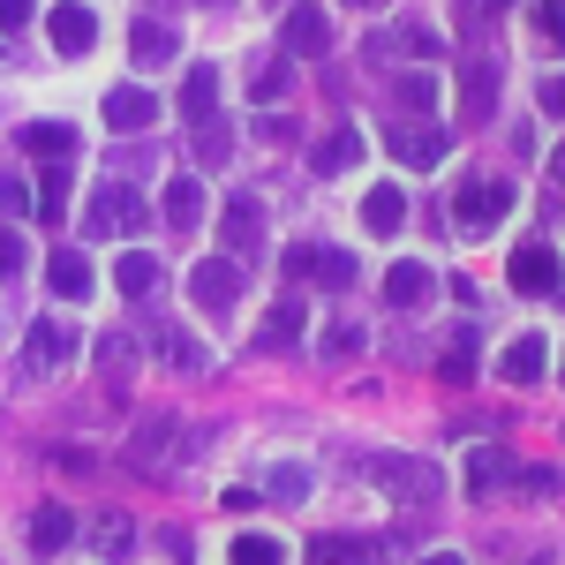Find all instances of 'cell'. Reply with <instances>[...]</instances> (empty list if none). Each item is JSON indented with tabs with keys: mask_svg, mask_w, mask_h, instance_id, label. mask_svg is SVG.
<instances>
[{
	"mask_svg": "<svg viewBox=\"0 0 565 565\" xmlns=\"http://www.w3.org/2000/svg\"><path fill=\"white\" fill-rule=\"evenodd\" d=\"M505 212H513V181H490V174H476V181H460V189H452V218H460L468 234L498 226Z\"/></svg>",
	"mask_w": 565,
	"mask_h": 565,
	"instance_id": "cell-1",
	"label": "cell"
},
{
	"mask_svg": "<svg viewBox=\"0 0 565 565\" xmlns=\"http://www.w3.org/2000/svg\"><path fill=\"white\" fill-rule=\"evenodd\" d=\"M287 279H309V287L348 295L354 279H362V264H354L348 249H317V242H302V249H287Z\"/></svg>",
	"mask_w": 565,
	"mask_h": 565,
	"instance_id": "cell-2",
	"label": "cell"
},
{
	"mask_svg": "<svg viewBox=\"0 0 565 565\" xmlns=\"http://www.w3.org/2000/svg\"><path fill=\"white\" fill-rule=\"evenodd\" d=\"M505 271H513V287H521V295H558V287H565V264H558L551 242H521Z\"/></svg>",
	"mask_w": 565,
	"mask_h": 565,
	"instance_id": "cell-3",
	"label": "cell"
},
{
	"mask_svg": "<svg viewBox=\"0 0 565 565\" xmlns=\"http://www.w3.org/2000/svg\"><path fill=\"white\" fill-rule=\"evenodd\" d=\"M189 295L212 309V317H226V309H234V295H242V264H234V257L196 264V271H189Z\"/></svg>",
	"mask_w": 565,
	"mask_h": 565,
	"instance_id": "cell-4",
	"label": "cell"
},
{
	"mask_svg": "<svg viewBox=\"0 0 565 565\" xmlns=\"http://www.w3.org/2000/svg\"><path fill=\"white\" fill-rule=\"evenodd\" d=\"M114 226H121V234L143 226V204H136L129 181H106V189H98V204H90V234H114Z\"/></svg>",
	"mask_w": 565,
	"mask_h": 565,
	"instance_id": "cell-5",
	"label": "cell"
},
{
	"mask_svg": "<svg viewBox=\"0 0 565 565\" xmlns=\"http://www.w3.org/2000/svg\"><path fill=\"white\" fill-rule=\"evenodd\" d=\"M174 437H181V423L151 415V423H143V430L129 437V460L143 468V476H167V460H174Z\"/></svg>",
	"mask_w": 565,
	"mask_h": 565,
	"instance_id": "cell-6",
	"label": "cell"
},
{
	"mask_svg": "<svg viewBox=\"0 0 565 565\" xmlns=\"http://www.w3.org/2000/svg\"><path fill=\"white\" fill-rule=\"evenodd\" d=\"M45 31H53V53H90V39H98V15H90L84 0H61Z\"/></svg>",
	"mask_w": 565,
	"mask_h": 565,
	"instance_id": "cell-7",
	"label": "cell"
},
{
	"mask_svg": "<svg viewBox=\"0 0 565 565\" xmlns=\"http://www.w3.org/2000/svg\"><path fill=\"white\" fill-rule=\"evenodd\" d=\"M218 234H226V249H234V257H249V249L264 242V204H257V196H234L226 218H218Z\"/></svg>",
	"mask_w": 565,
	"mask_h": 565,
	"instance_id": "cell-8",
	"label": "cell"
},
{
	"mask_svg": "<svg viewBox=\"0 0 565 565\" xmlns=\"http://www.w3.org/2000/svg\"><path fill=\"white\" fill-rule=\"evenodd\" d=\"M543 370H551V340H535V332L513 340L505 362H498V377H505V385H543Z\"/></svg>",
	"mask_w": 565,
	"mask_h": 565,
	"instance_id": "cell-9",
	"label": "cell"
},
{
	"mask_svg": "<svg viewBox=\"0 0 565 565\" xmlns=\"http://www.w3.org/2000/svg\"><path fill=\"white\" fill-rule=\"evenodd\" d=\"M505 476H521V460H513L505 445H476V452H468V490H476V498L505 490Z\"/></svg>",
	"mask_w": 565,
	"mask_h": 565,
	"instance_id": "cell-10",
	"label": "cell"
},
{
	"mask_svg": "<svg viewBox=\"0 0 565 565\" xmlns=\"http://www.w3.org/2000/svg\"><path fill=\"white\" fill-rule=\"evenodd\" d=\"M279 39L295 45V53H324V45H332V23H324V8H317V0H302V8L279 23Z\"/></svg>",
	"mask_w": 565,
	"mask_h": 565,
	"instance_id": "cell-11",
	"label": "cell"
},
{
	"mask_svg": "<svg viewBox=\"0 0 565 565\" xmlns=\"http://www.w3.org/2000/svg\"><path fill=\"white\" fill-rule=\"evenodd\" d=\"M106 121H114V129H151V121H159V98L143 84H121L106 98Z\"/></svg>",
	"mask_w": 565,
	"mask_h": 565,
	"instance_id": "cell-12",
	"label": "cell"
},
{
	"mask_svg": "<svg viewBox=\"0 0 565 565\" xmlns=\"http://www.w3.org/2000/svg\"><path fill=\"white\" fill-rule=\"evenodd\" d=\"M385 295L399 309H423L437 295V271H430V264H392V271H385Z\"/></svg>",
	"mask_w": 565,
	"mask_h": 565,
	"instance_id": "cell-13",
	"label": "cell"
},
{
	"mask_svg": "<svg viewBox=\"0 0 565 565\" xmlns=\"http://www.w3.org/2000/svg\"><path fill=\"white\" fill-rule=\"evenodd\" d=\"M362 226H370V234H399V226H407V196H399L392 181H377V189L362 196Z\"/></svg>",
	"mask_w": 565,
	"mask_h": 565,
	"instance_id": "cell-14",
	"label": "cell"
},
{
	"mask_svg": "<svg viewBox=\"0 0 565 565\" xmlns=\"http://www.w3.org/2000/svg\"><path fill=\"white\" fill-rule=\"evenodd\" d=\"M302 332H309V309H302V302H279V309L257 324V348H264V354H271V348H295Z\"/></svg>",
	"mask_w": 565,
	"mask_h": 565,
	"instance_id": "cell-15",
	"label": "cell"
},
{
	"mask_svg": "<svg viewBox=\"0 0 565 565\" xmlns=\"http://www.w3.org/2000/svg\"><path fill=\"white\" fill-rule=\"evenodd\" d=\"M68 535H76V513H61V505H39V513H31V551H39V558H61Z\"/></svg>",
	"mask_w": 565,
	"mask_h": 565,
	"instance_id": "cell-16",
	"label": "cell"
},
{
	"mask_svg": "<svg viewBox=\"0 0 565 565\" xmlns=\"http://www.w3.org/2000/svg\"><path fill=\"white\" fill-rule=\"evenodd\" d=\"M23 151H39V159H61V167H68V159H76V129H68V121H31V129H23Z\"/></svg>",
	"mask_w": 565,
	"mask_h": 565,
	"instance_id": "cell-17",
	"label": "cell"
},
{
	"mask_svg": "<svg viewBox=\"0 0 565 565\" xmlns=\"http://www.w3.org/2000/svg\"><path fill=\"white\" fill-rule=\"evenodd\" d=\"M68 354H76V332H68V324H53V317L31 324V362H39V370H61Z\"/></svg>",
	"mask_w": 565,
	"mask_h": 565,
	"instance_id": "cell-18",
	"label": "cell"
},
{
	"mask_svg": "<svg viewBox=\"0 0 565 565\" xmlns=\"http://www.w3.org/2000/svg\"><path fill=\"white\" fill-rule=\"evenodd\" d=\"M167 218H174L181 234L204 218V181H196V174H174V181H167Z\"/></svg>",
	"mask_w": 565,
	"mask_h": 565,
	"instance_id": "cell-19",
	"label": "cell"
},
{
	"mask_svg": "<svg viewBox=\"0 0 565 565\" xmlns=\"http://www.w3.org/2000/svg\"><path fill=\"white\" fill-rule=\"evenodd\" d=\"M53 295H68V302H84L90 295V264H84V249H53Z\"/></svg>",
	"mask_w": 565,
	"mask_h": 565,
	"instance_id": "cell-20",
	"label": "cell"
},
{
	"mask_svg": "<svg viewBox=\"0 0 565 565\" xmlns=\"http://www.w3.org/2000/svg\"><path fill=\"white\" fill-rule=\"evenodd\" d=\"M354 159H362V129H332L324 143H317V159H309V167H317V174H348Z\"/></svg>",
	"mask_w": 565,
	"mask_h": 565,
	"instance_id": "cell-21",
	"label": "cell"
},
{
	"mask_svg": "<svg viewBox=\"0 0 565 565\" xmlns=\"http://www.w3.org/2000/svg\"><path fill=\"white\" fill-rule=\"evenodd\" d=\"M212 106H218V68L196 61V68H189V84H181V114H189V121H212Z\"/></svg>",
	"mask_w": 565,
	"mask_h": 565,
	"instance_id": "cell-22",
	"label": "cell"
},
{
	"mask_svg": "<svg viewBox=\"0 0 565 565\" xmlns=\"http://www.w3.org/2000/svg\"><path fill=\"white\" fill-rule=\"evenodd\" d=\"M129 45H136V61H143V68H167V61L181 53V39H174V31H159V23H136Z\"/></svg>",
	"mask_w": 565,
	"mask_h": 565,
	"instance_id": "cell-23",
	"label": "cell"
},
{
	"mask_svg": "<svg viewBox=\"0 0 565 565\" xmlns=\"http://www.w3.org/2000/svg\"><path fill=\"white\" fill-rule=\"evenodd\" d=\"M392 151H399L407 167H437V159H445V136L437 129H392Z\"/></svg>",
	"mask_w": 565,
	"mask_h": 565,
	"instance_id": "cell-24",
	"label": "cell"
},
{
	"mask_svg": "<svg viewBox=\"0 0 565 565\" xmlns=\"http://www.w3.org/2000/svg\"><path fill=\"white\" fill-rule=\"evenodd\" d=\"M226 565H287V543H279V535H242V543L226 551Z\"/></svg>",
	"mask_w": 565,
	"mask_h": 565,
	"instance_id": "cell-25",
	"label": "cell"
},
{
	"mask_svg": "<svg viewBox=\"0 0 565 565\" xmlns=\"http://www.w3.org/2000/svg\"><path fill=\"white\" fill-rule=\"evenodd\" d=\"M114 287H121V295H151V287H159V264L129 249V257L114 264Z\"/></svg>",
	"mask_w": 565,
	"mask_h": 565,
	"instance_id": "cell-26",
	"label": "cell"
},
{
	"mask_svg": "<svg viewBox=\"0 0 565 565\" xmlns=\"http://www.w3.org/2000/svg\"><path fill=\"white\" fill-rule=\"evenodd\" d=\"M437 377H445V385H468V377H476V332H460V340L445 348V362H437Z\"/></svg>",
	"mask_w": 565,
	"mask_h": 565,
	"instance_id": "cell-27",
	"label": "cell"
},
{
	"mask_svg": "<svg viewBox=\"0 0 565 565\" xmlns=\"http://www.w3.org/2000/svg\"><path fill=\"white\" fill-rule=\"evenodd\" d=\"M167 362H174V370H189V377H204V370H212L204 340H189V332H174V340H167Z\"/></svg>",
	"mask_w": 565,
	"mask_h": 565,
	"instance_id": "cell-28",
	"label": "cell"
},
{
	"mask_svg": "<svg viewBox=\"0 0 565 565\" xmlns=\"http://www.w3.org/2000/svg\"><path fill=\"white\" fill-rule=\"evenodd\" d=\"M460 90H468V106H490V98H498V68H490V61H468V76H460Z\"/></svg>",
	"mask_w": 565,
	"mask_h": 565,
	"instance_id": "cell-29",
	"label": "cell"
},
{
	"mask_svg": "<svg viewBox=\"0 0 565 565\" xmlns=\"http://www.w3.org/2000/svg\"><path fill=\"white\" fill-rule=\"evenodd\" d=\"M98 362H106V377H114V385H129V370H136V348L121 340V332H114V340H98Z\"/></svg>",
	"mask_w": 565,
	"mask_h": 565,
	"instance_id": "cell-30",
	"label": "cell"
},
{
	"mask_svg": "<svg viewBox=\"0 0 565 565\" xmlns=\"http://www.w3.org/2000/svg\"><path fill=\"white\" fill-rule=\"evenodd\" d=\"M287 84H295V68H287V61H264L257 76H249V90H257V98H287Z\"/></svg>",
	"mask_w": 565,
	"mask_h": 565,
	"instance_id": "cell-31",
	"label": "cell"
},
{
	"mask_svg": "<svg viewBox=\"0 0 565 565\" xmlns=\"http://www.w3.org/2000/svg\"><path fill=\"white\" fill-rule=\"evenodd\" d=\"M129 535L136 527L121 521V513H106V521H98V551H106V558H129Z\"/></svg>",
	"mask_w": 565,
	"mask_h": 565,
	"instance_id": "cell-32",
	"label": "cell"
},
{
	"mask_svg": "<svg viewBox=\"0 0 565 565\" xmlns=\"http://www.w3.org/2000/svg\"><path fill=\"white\" fill-rule=\"evenodd\" d=\"M399 106H423V114H430V106H437V84H430V76H399Z\"/></svg>",
	"mask_w": 565,
	"mask_h": 565,
	"instance_id": "cell-33",
	"label": "cell"
},
{
	"mask_svg": "<svg viewBox=\"0 0 565 565\" xmlns=\"http://www.w3.org/2000/svg\"><path fill=\"white\" fill-rule=\"evenodd\" d=\"M535 31L551 45H565V0H543V8H535Z\"/></svg>",
	"mask_w": 565,
	"mask_h": 565,
	"instance_id": "cell-34",
	"label": "cell"
},
{
	"mask_svg": "<svg viewBox=\"0 0 565 565\" xmlns=\"http://www.w3.org/2000/svg\"><path fill=\"white\" fill-rule=\"evenodd\" d=\"M196 151H204L212 167L226 159V129H218V114H212V121H196Z\"/></svg>",
	"mask_w": 565,
	"mask_h": 565,
	"instance_id": "cell-35",
	"label": "cell"
},
{
	"mask_svg": "<svg viewBox=\"0 0 565 565\" xmlns=\"http://www.w3.org/2000/svg\"><path fill=\"white\" fill-rule=\"evenodd\" d=\"M309 565H354V551L340 535H324V543H309Z\"/></svg>",
	"mask_w": 565,
	"mask_h": 565,
	"instance_id": "cell-36",
	"label": "cell"
},
{
	"mask_svg": "<svg viewBox=\"0 0 565 565\" xmlns=\"http://www.w3.org/2000/svg\"><path fill=\"white\" fill-rule=\"evenodd\" d=\"M271 490H279V498H309V468H279Z\"/></svg>",
	"mask_w": 565,
	"mask_h": 565,
	"instance_id": "cell-37",
	"label": "cell"
},
{
	"mask_svg": "<svg viewBox=\"0 0 565 565\" xmlns=\"http://www.w3.org/2000/svg\"><path fill=\"white\" fill-rule=\"evenodd\" d=\"M15 271H23V242L0 226V279H15Z\"/></svg>",
	"mask_w": 565,
	"mask_h": 565,
	"instance_id": "cell-38",
	"label": "cell"
},
{
	"mask_svg": "<svg viewBox=\"0 0 565 565\" xmlns=\"http://www.w3.org/2000/svg\"><path fill=\"white\" fill-rule=\"evenodd\" d=\"M0 212H31V189H23V181H8V174H0Z\"/></svg>",
	"mask_w": 565,
	"mask_h": 565,
	"instance_id": "cell-39",
	"label": "cell"
},
{
	"mask_svg": "<svg viewBox=\"0 0 565 565\" xmlns=\"http://www.w3.org/2000/svg\"><path fill=\"white\" fill-rule=\"evenodd\" d=\"M61 196H68V189H61V174H45V189H39V218H61Z\"/></svg>",
	"mask_w": 565,
	"mask_h": 565,
	"instance_id": "cell-40",
	"label": "cell"
},
{
	"mask_svg": "<svg viewBox=\"0 0 565 565\" xmlns=\"http://www.w3.org/2000/svg\"><path fill=\"white\" fill-rule=\"evenodd\" d=\"M31 23V0H0V31H23Z\"/></svg>",
	"mask_w": 565,
	"mask_h": 565,
	"instance_id": "cell-41",
	"label": "cell"
},
{
	"mask_svg": "<svg viewBox=\"0 0 565 565\" xmlns=\"http://www.w3.org/2000/svg\"><path fill=\"white\" fill-rule=\"evenodd\" d=\"M324 348H332V354H354V348H362V324H340V332H332Z\"/></svg>",
	"mask_w": 565,
	"mask_h": 565,
	"instance_id": "cell-42",
	"label": "cell"
},
{
	"mask_svg": "<svg viewBox=\"0 0 565 565\" xmlns=\"http://www.w3.org/2000/svg\"><path fill=\"white\" fill-rule=\"evenodd\" d=\"M543 114H558V121H565V76H551V84H543Z\"/></svg>",
	"mask_w": 565,
	"mask_h": 565,
	"instance_id": "cell-43",
	"label": "cell"
},
{
	"mask_svg": "<svg viewBox=\"0 0 565 565\" xmlns=\"http://www.w3.org/2000/svg\"><path fill=\"white\" fill-rule=\"evenodd\" d=\"M551 181H565V143H558V151H551Z\"/></svg>",
	"mask_w": 565,
	"mask_h": 565,
	"instance_id": "cell-44",
	"label": "cell"
},
{
	"mask_svg": "<svg viewBox=\"0 0 565 565\" xmlns=\"http://www.w3.org/2000/svg\"><path fill=\"white\" fill-rule=\"evenodd\" d=\"M423 565H468V558H460V551H437V558H423Z\"/></svg>",
	"mask_w": 565,
	"mask_h": 565,
	"instance_id": "cell-45",
	"label": "cell"
},
{
	"mask_svg": "<svg viewBox=\"0 0 565 565\" xmlns=\"http://www.w3.org/2000/svg\"><path fill=\"white\" fill-rule=\"evenodd\" d=\"M354 8H377V0H354Z\"/></svg>",
	"mask_w": 565,
	"mask_h": 565,
	"instance_id": "cell-46",
	"label": "cell"
}]
</instances>
